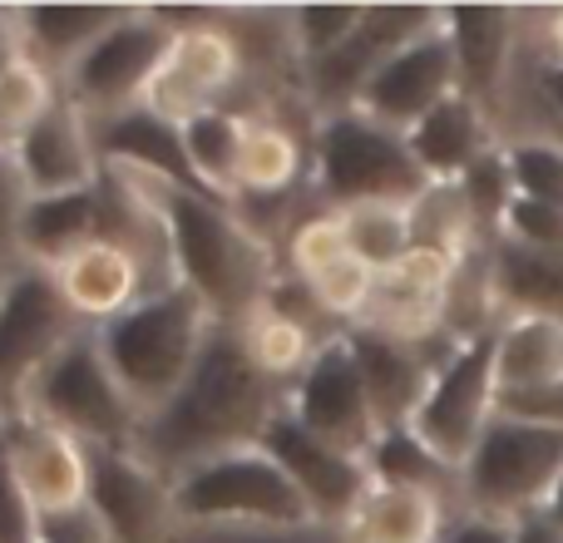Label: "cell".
Masks as SVG:
<instances>
[{"mask_svg":"<svg viewBox=\"0 0 563 543\" xmlns=\"http://www.w3.org/2000/svg\"><path fill=\"white\" fill-rule=\"evenodd\" d=\"M287 406L291 386L273 380L247 356L238 326L218 321L198 366L178 386V396L139 425L134 455L154 465L164 479H178L218 455L263 445V435Z\"/></svg>","mask_w":563,"mask_h":543,"instance_id":"obj_1","label":"cell"},{"mask_svg":"<svg viewBox=\"0 0 563 543\" xmlns=\"http://www.w3.org/2000/svg\"><path fill=\"white\" fill-rule=\"evenodd\" d=\"M114 168L164 218L178 281L194 287L223 326H238L257 301H267L282 287V277H287L282 253L233 203H218L213 193H198V188H178L168 178L139 174L129 164Z\"/></svg>","mask_w":563,"mask_h":543,"instance_id":"obj_2","label":"cell"},{"mask_svg":"<svg viewBox=\"0 0 563 543\" xmlns=\"http://www.w3.org/2000/svg\"><path fill=\"white\" fill-rule=\"evenodd\" d=\"M213 326H218V317L208 311V301L178 281L174 291L139 301L134 311L114 317L95 336H99L109 370L119 376V386L129 390L139 415L148 420L158 406H168L178 396V386H184L188 370L203 356Z\"/></svg>","mask_w":563,"mask_h":543,"instance_id":"obj_3","label":"cell"},{"mask_svg":"<svg viewBox=\"0 0 563 543\" xmlns=\"http://www.w3.org/2000/svg\"><path fill=\"white\" fill-rule=\"evenodd\" d=\"M426 188L430 178L420 174L406 134L366 119L361 109L317 119V134H311V193H317L321 208L341 213V208H361V203H416Z\"/></svg>","mask_w":563,"mask_h":543,"instance_id":"obj_4","label":"cell"},{"mask_svg":"<svg viewBox=\"0 0 563 543\" xmlns=\"http://www.w3.org/2000/svg\"><path fill=\"white\" fill-rule=\"evenodd\" d=\"M15 415L45 420V425L65 430V435H75L89 450H134L139 425H144L139 406L119 386L114 370H109L95 331H85L75 346H65L30 380Z\"/></svg>","mask_w":563,"mask_h":543,"instance_id":"obj_5","label":"cell"},{"mask_svg":"<svg viewBox=\"0 0 563 543\" xmlns=\"http://www.w3.org/2000/svg\"><path fill=\"white\" fill-rule=\"evenodd\" d=\"M158 15L174 25V49H168L158 79L148 85L144 104L154 114L188 124L208 109H238L247 114V59L238 35L228 30L218 5H158Z\"/></svg>","mask_w":563,"mask_h":543,"instance_id":"obj_6","label":"cell"},{"mask_svg":"<svg viewBox=\"0 0 563 543\" xmlns=\"http://www.w3.org/2000/svg\"><path fill=\"white\" fill-rule=\"evenodd\" d=\"M178 524L194 529H253V524H311V505L287 469L263 445L218 455L174 479Z\"/></svg>","mask_w":563,"mask_h":543,"instance_id":"obj_7","label":"cell"},{"mask_svg":"<svg viewBox=\"0 0 563 543\" xmlns=\"http://www.w3.org/2000/svg\"><path fill=\"white\" fill-rule=\"evenodd\" d=\"M563 475V435L544 425L495 415L475 455L460 469V509L495 519H525L549 505Z\"/></svg>","mask_w":563,"mask_h":543,"instance_id":"obj_8","label":"cell"},{"mask_svg":"<svg viewBox=\"0 0 563 543\" xmlns=\"http://www.w3.org/2000/svg\"><path fill=\"white\" fill-rule=\"evenodd\" d=\"M440 20H445V5H366L351 40H341L331 55L301 65V99H307V109L317 119L356 109L366 85L380 75V65L396 59L406 45H416L420 35L440 30Z\"/></svg>","mask_w":563,"mask_h":543,"instance_id":"obj_9","label":"cell"},{"mask_svg":"<svg viewBox=\"0 0 563 543\" xmlns=\"http://www.w3.org/2000/svg\"><path fill=\"white\" fill-rule=\"evenodd\" d=\"M85 331L95 326L75 317L55 272L35 263L10 267L5 291H0V390H5L10 406H20L30 380L65 346H75Z\"/></svg>","mask_w":563,"mask_h":543,"instance_id":"obj_10","label":"cell"},{"mask_svg":"<svg viewBox=\"0 0 563 543\" xmlns=\"http://www.w3.org/2000/svg\"><path fill=\"white\" fill-rule=\"evenodd\" d=\"M499 331V326H495ZM495 331L470 336L445 366L435 370L420 410L410 415V430L435 450L450 469H465L475 445L499 415V366H495Z\"/></svg>","mask_w":563,"mask_h":543,"instance_id":"obj_11","label":"cell"},{"mask_svg":"<svg viewBox=\"0 0 563 543\" xmlns=\"http://www.w3.org/2000/svg\"><path fill=\"white\" fill-rule=\"evenodd\" d=\"M168 49H174V25L158 15V5H129V15L79 59L69 75H59V89L85 109L89 119H109L139 109L148 85L158 79Z\"/></svg>","mask_w":563,"mask_h":543,"instance_id":"obj_12","label":"cell"},{"mask_svg":"<svg viewBox=\"0 0 563 543\" xmlns=\"http://www.w3.org/2000/svg\"><path fill=\"white\" fill-rule=\"evenodd\" d=\"M291 415L307 430H317L321 440H331L336 450L366 459L380 440V420L376 406L366 396V380L361 366L346 346V331L336 341L317 351V361L307 366V376L291 386Z\"/></svg>","mask_w":563,"mask_h":543,"instance_id":"obj_13","label":"cell"},{"mask_svg":"<svg viewBox=\"0 0 563 543\" xmlns=\"http://www.w3.org/2000/svg\"><path fill=\"white\" fill-rule=\"evenodd\" d=\"M89 509L114 543H174L178 534L174 479L144 465L134 450H95Z\"/></svg>","mask_w":563,"mask_h":543,"instance_id":"obj_14","label":"cell"},{"mask_svg":"<svg viewBox=\"0 0 563 543\" xmlns=\"http://www.w3.org/2000/svg\"><path fill=\"white\" fill-rule=\"evenodd\" d=\"M263 450L287 469V479L307 495L311 514L327 524H346L351 509L361 505V495L371 489V469L361 455H346L331 440H321L317 430H307L291 406L273 420V430L263 435Z\"/></svg>","mask_w":563,"mask_h":543,"instance_id":"obj_15","label":"cell"},{"mask_svg":"<svg viewBox=\"0 0 563 543\" xmlns=\"http://www.w3.org/2000/svg\"><path fill=\"white\" fill-rule=\"evenodd\" d=\"M5 450L40 519H65L89 509V489H95V450L89 445H79L75 435L45 425V420L15 415L5 430Z\"/></svg>","mask_w":563,"mask_h":543,"instance_id":"obj_16","label":"cell"},{"mask_svg":"<svg viewBox=\"0 0 563 543\" xmlns=\"http://www.w3.org/2000/svg\"><path fill=\"white\" fill-rule=\"evenodd\" d=\"M445 35L455 49L460 95H470L489 119H499L509 85L519 75L525 15L509 5H445Z\"/></svg>","mask_w":563,"mask_h":543,"instance_id":"obj_17","label":"cell"},{"mask_svg":"<svg viewBox=\"0 0 563 543\" xmlns=\"http://www.w3.org/2000/svg\"><path fill=\"white\" fill-rule=\"evenodd\" d=\"M450 95H460V69H455V49H450V35H445V20H440V30L420 35L416 45H406L396 59L380 65V75L366 85L356 109L366 119H376V124L396 129V134H410Z\"/></svg>","mask_w":563,"mask_h":543,"instance_id":"obj_18","label":"cell"},{"mask_svg":"<svg viewBox=\"0 0 563 543\" xmlns=\"http://www.w3.org/2000/svg\"><path fill=\"white\" fill-rule=\"evenodd\" d=\"M49 272H55L59 291L69 297L75 317L85 321V326H95V331L109 326L114 317H124V311H134L139 301L164 297V291L178 287L174 277H164V272L148 267L139 253L109 243V237L79 247L75 257H65V263L49 267Z\"/></svg>","mask_w":563,"mask_h":543,"instance_id":"obj_19","label":"cell"},{"mask_svg":"<svg viewBox=\"0 0 563 543\" xmlns=\"http://www.w3.org/2000/svg\"><path fill=\"white\" fill-rule=\"evenodd\" d=\"M460 267L465 263H455V257L416 247L396 267L376 272V297H371V311L361 326L386 331V336H400V341H420L445 331Z\"/></svg>","mask_w":563,"mask_h":543,"instance_id":"obj_20","label":"cell"},{"mask_svg":"<svg viewBox=\"0 0 563 543\" xmlns=\"http://www.w3.org/2000/svg\"><path fill=\"white\" fill-rule=\"evenodd\" d=\"M15 164L30 184V198H59V193L95 188L99 168H104L89 114L69 95H59V104L25 134V144L15 148Z\"/></svg>","mask_w":563,"mask_h":543,"instance_id":"obj_21","label":"cell"},{"mask_svg":"<svg viewBox=\"0 0 563 543\" xmlns=\"http://www.w3.org/2000/svg\"><path fill=\"white\" fill-rule=\"evenodd\" d=\"M346 346L361 366V380H366V396L376 406L380 430L410 425V415L420 410L430 380H435V366L426 361V351L416 341L386 336V331H371V326H346Z\"/></svg>","mask_w":563,"mask_h":543,"instance_id":"obj_22","label":"cell"},{"mask_svg":"<svg viewBox=\"0 0 563 543\" xmlns=\"http://www.w3.org/2000/svg\"><path fill=\"white\" fill-rule=\"evenodd\" d=\"M89 129H95L99 164H129L139 174H154L178 188H198L203 193V184L194 174V158H188V144H184V124L139 104V109H124V114L89 119Z\"/></svg>","mask_w":563,"mask_h":543,"instance_id":"obj_23","label":"cell"},{"mask_svg":"<svg viewBox=\"0 0 563 543\" xmlns=\"http://www.w3.org/2000/svg\"><path fill=\"white\" fill-rule=\"evenodd\" d=\"M410 154H416L420 174L430 184H460L485 154H495L505 138L499 124L475 104L470 95H450L440 109H430L416 129L406 134Z\"/></svg>","mask_w":563,"mask_h":543,"instance_id":"obj_24","label":"cell"},{"mask_svg":"<svg viewBox=\"0 0 563 543\" xmlns=\"http://www.w3.org/2000/svg\"><path fill=\"white\" fill-rule=\"evenodd\" d=\"M455 499L435 495V489H410V485H376L361 495V505L346 519L351 543H440L455 519Z\"/></svg>","mask_w":563,"mask_h":543,"instance_id":"obj_25","label":"cell"},{"mask_svg":"<svg viewBox=\"0 0 563 543\" xmlns=\"http://www.w3.org/2000/svg\"><path fill=\"white\" fill-rule=\"evenodd\" d=\"M489 291H495L499 321L505 317H549L563 321V253L525 243H489Z\"/></svg>","mask_w":563,"mask_h":543,"instance_id":"obj_26","label":"cell"},{"mask_svg":"<svg viewBox=\"0 0 563 543\" xmlns=\"http://www.w3.org/2000/svg\"><path fill=\"white\" fill-rule=\"evenodd\" d=\"M89 243H99V184L79 188V193L35 198L25 213V228H20V263L59 267Z\"/></svg>","mask_w":563,"mask_h":543,"instance_id":"obj_27","label":"cell"},{"mask_svg":"<svg viewBox=\"0 0 563 543\" xmlns=\"http://www.w3.org/2000/svg\"><path fill=\"white\" fill-rule=\"evenodd\" d=\"M20 10H25L30 59H40L49 75H69L129 15V5H20Z\"/></svg>","mask_w":563,"mask_h":543,"instance_id":"obj_28","label":"cell"},{"mask_svg":"<svg viewBox=\"0 0 563 543\" xmlns=\"http://www.w3.org/2000/svg\"><path fill=\"white\" fill-rule=\"evenodd\" d=\"M499 390H534L563 380V321L505 317L495 331Z\"/></svg>","mask_w":563,"mask_h":543,"instance_id":"obj_29","label":"cell"},{"mask_svg":"<svg viewBox=\"0 0 563 543\" xmlns=\"http://www.w3.org/2000/svg\"><path fill=\"white\" fill-rule=\"evenodd\" d=\"M243 129L247 114L238 109H208L184 124V144L194 158V174L203 184V193H213L218 203L238 208V154H243Z\"/></svg>","mask_w":563,"mask_h":543,"instance_id":"obj_30","label":"cell"},{"mask_svg":"<svg viewBox=\"0 0 563 543\" xmlns=\"http://www.w3.org/2000/svg\"><path fill=\"white\" fill-rule=\"evenodd\" d=\"M366 469L376 485H410V489H435V495L460 505V469H450L435 450H426V440L410 425L380 430L376 450L366 455Z\"/></svg>","mask_w":563,"mask_h":543,"instance_id":"obj_31","label":"cell"},{"mask_svg":"<svg viewBox=\"0 0 563 543\" xmlns=\"http://www.w3.org/2000/svg\"><path fill=\"white\" fill-rule=\"evenodd\" d=\"M341 228H346L351 257H361L366 267L386 272L400 257L416 253V228H410V203H361L341 208Z\"/></svg>","mask_w":563,"mask_h":543,"instance_id":"obj_32","label":"cell"},{"mask_svg":"<svg viewBox=\"0 0 563 543\" xmlns=\"http://www.w3.org/2000/svg\"><path fill=\"white\" fill-rule=\"evenodd\" d=\"M59 75H49L40 59H25V65L5 69L0 75V148L15 154L25 144V134L59 104Z\"/></svg>","mask_w":563,"mask_h":543,"instance_id":"obj_33","label":"cell"},{"mask_svg":"<svg viewBox=\"0 0 563 543\" xmlns=\"http://www.w3.org/2000/svg\"><path fill=\"white\" fill-rule=\"evenodd\" d=\"M341 257H351V247H346V228H341V218L331 213V208L301 213L297 223H291V233L282 237V267L297 281L321 277V272L336 267Z\"/></svg>","mask_w":563,"mask_h":543,"instance_id":"obj_34","label":"cell"},{"mask_svg":"<svg viewBox=\"0 0 563 543\" xmlns=\"http://www.w3.org/2000/svg\"><path fill=\"white\" fill-rule=\"evenodd\" d=\"M307 291L336 326H361L371 311V297H376V267H366L361 257H341L336 267L311 277Z\"/></svg>","mask_w":563,"mask_h":543,"instance_id":"obj_35","label":"cell"},{"mask_svg":"<svg viewBox=\"0 0 563 543\" xmlns=\"http://www.w3.org/2000/svg\"><path fill=\"white\" fill-rule=\"evenodd\" d=\"M460 193H465V203H470V213H475L479 233H485L489 243H499L505 213H509V203L519 198L515 174H509V154H505V144H499L495 154H485L465 178H460Z\"/></svg>","mask_w":563,"mask_h":543,"instance_id":"obj_36","label":"cell"},{"mask_svg":"<svg viewBox=\"0 0 563 543\" xmlns=\"http://www.w3.org/2000/svg\"><path fill=\"white\" fill-rule=\"evenodd\" d=\"M509 174H515L519 198L563 208V144L559 138H509Z\"/></svg>","mask_w":563,"mask_h":543,"instance_id":"obj_37","label":"cell"},{"mask_svg":"<svg viewBox=\"0 0 563 543\" xmlns=\"http://www.w3.org/2000/svg\"><path fill=\"white\" fill-rule=\"evenodd\" d=\"M291 15V45H297V59L311 65V59L331 55L341 40H351V30L361 25L366 5H287Z\"/></svg>","mask_w":563,"mask_h":543,"instance_id":"obj_38","label":"cell"},{"mask_svg":"<svg viewBox=\"0 0 563 543\" xmlns=\"http://www.w3.org/2000/svg\"><path fill=\"white\" fill-rule=\"evenodd\" d=\"M174 543H351V539H346V524L311 519V524H253V529H194V524H178Z\"/></svg>","mask_w":563,"mask_h":543,"instance_id":"obj_39","label":"cell"},{"mask_svg":"<svg viewBox=\"0 0 563 543\" xmlns=\"http://www.w3.org/2000/svg\"><path fill=\"white\" fill-rule=\"evenodd\" d=\"M30 184L20 174L15 154L0 148V267H20V228H25V213H30Z\"/></svg>","mask_w":563,"mask_h":543,"instance_id":"obj_40","label":"cell"},{"mask_svg":"<svg viewBox=\"0 0 563 543\" xmlns=\"http://www.w3.org/2000/svg\"><path fill=\"white\" fill-rule=\"evenodd\" d=\"M40 534H45V519L30 505L25 485L15 479L5 435H0V543H40Z\"/></svg>","mask_w":563,"mask_h":543,"instance_id":"obj_41","label":"cell"},{"mask_svg":"<svg viewBox=\"0 0 563 543\" xmlns=\"http://www.w3.org/2000/svg\"><path fill=\"white\" fill-rule=\"evenodd\" d=\"M499 237L525 247H544V253H563V208L554 203H534V198H515L505 213Z\"/></svg>","mask_w":563,"mask_h":543,"instance_id":"obj_42","label":"cell"},{"mask_svg":"<svg viewBox=\"0 0 563 543\" xmlns=\"http://www.w3.org/2000/svg\"><path fill=\"white\" fill-rule=\"evenodd\" d=\"M499 415L563 435V380H549V386H534V390H499Z\"/></svg>","mask_w":563,"mask_h":543,"instance_id":"obj_43","label":"cell"},{"mask_svg":"<svg viewBox=\"0 0 563 543\" xmlns=\"http://www.w3.org/2000/svg\"><path fill=\"white\" fill-rule=\"evenodd\" d=\"M529 89H534V138H559L563 144V65H549V59H534L529 65Z\"/></svg>","mask_w":563,"mask_h":543,"instance_id":"obj_44","label":"cell"},{"mask_svg":"<svg viewBox=\"0 0 563 543\" xmlns=\"http://www.w3.org/2000/svg\"><path fill=\"white\" fill-rule=\"evenodd\" d=\"M440 543H515V524L495 514H475V509H455Z\"/></svg>","mask_w":563,"mask_h":543,"instance_id":"obj_45","label":"cell"},{"mask_svg":"<svg viewBox=\"0 0 563 543\" xmlns=\"http://www.w3.org/2000/svg\"><path fill=\"white\" fill-rule=\"evenodd\" d=\"M40 543H114V539L95 519V509H79V514H65V519H45Z\"/></svg>","mask_w":563,"mask_h":543,"instance_id":"obj_46","label":"cell"},{"mask_svg":"<svg viewBox=\"0 0 563 543\" xmlns=\"http://www.w3.org/2000/svg\"><path fill=\"white\" fill-rule=\"evenodd\" d=\"M30 59V35H25V10L0 5V75Z\"/></svg>","mask_w":563,"mask_h":543,"instance_id":"obj_47","label":"cell"},{"mask_svg":"<svg viewBox=\"0 0 563 543\" xmlns=\"http://www.w3.org/2000/svg\"><path fill=\"white\" fill-rule=\"evenodd\" d=\"M515 543H563V529L539 509V514L515 519Z\"/></svg>","mask_w":563,"mask_h":543,"instance_id":"obj_48","label":"cell"},{"mask_svg":"<svg viewBox=\"0 0 563 543\" xmlns=\"http://www.w3.org/2000/svg\"><path fill=\"white\" fill-rule=\"evenodd\" d=\"M539 40H544L539 59H549V65H563V10H549V15H544V30H539Z\"/></svg>","mask_w":563,"mask_h":543,"instance_id":"obj_49","label":"cell"},{"mask_svg":"<svg viewBox=\"0 0 563 543\" xmlns=\"http://www.w3.org/2000/svg\"><path fill=\"white\" fill-rule=\"evenodd\" d=\"M544 514L554 519V524L563 529V475H559V485H554V495H549V505H544Z\"/></svg>","mask_w":563,"mask_h":543,"instance_id":"obj_50","label":"cell"},{"mask_svg":"<svg viewBox=\"0 0 563 543\" xmlns=\"http://www.w3.org/2000/svg\"><path fill=\"white\" fill-rule=\"evenodd\" d=\"M10 420H15V406H10V400H5V390H0V435H5V430H10Z\"/></svg>","mask_w":563,"mask_h":543,"instance_id":"obj_51","label":"cell"},{"mask_svg":"<svg viewBox=\"0 0 563 543\" xmlns=\"http://www.w3.org/2000/svg\"><path fill=\"white\" fill-rule=\"evenodd\" d=\"M0 291H5V267H0Z\"/></svg>","mask_w":563,"mask_h":543,"instance_id":"obj_52","label":"cell"}]
</instances>
